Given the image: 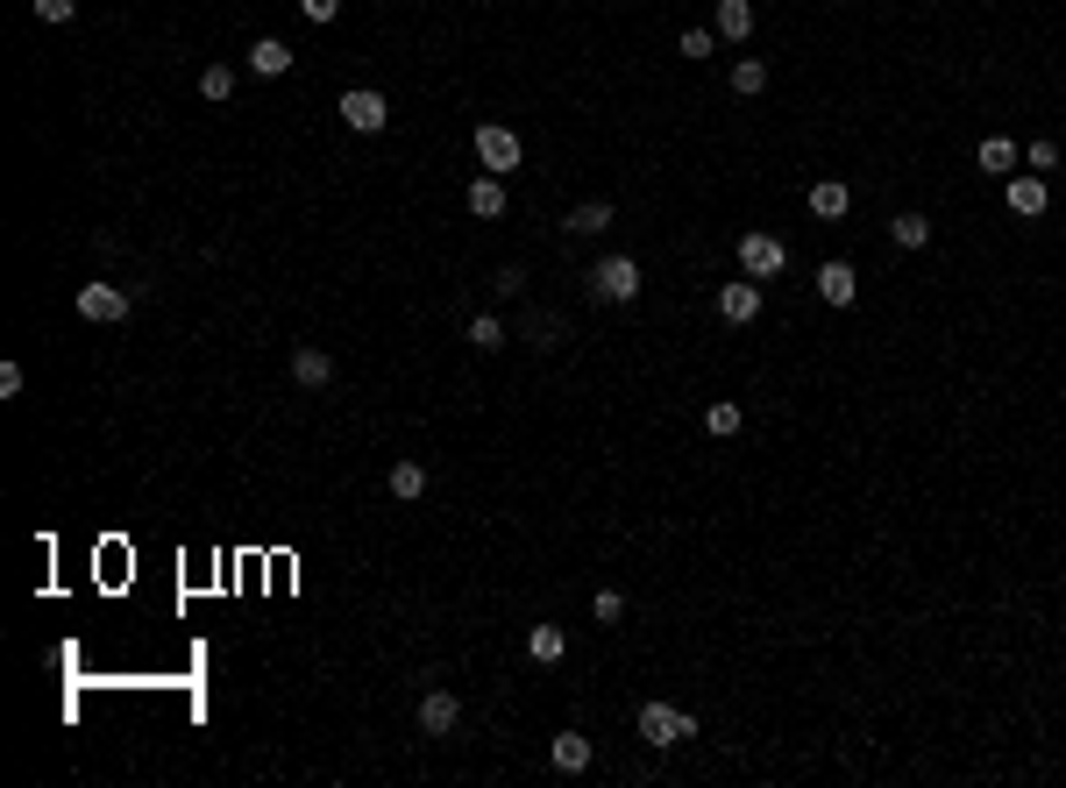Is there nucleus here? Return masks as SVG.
Listing matches in <instances>:
<instances>
[{"mask_svg":"<svg viewBox=\"0 0 1066 788\" xmlns=\"http://www.w3.org/2000/svg\"><path fill=\"white\" fill-rule=\"evenodd\" d=\"M640 739H648V746H689V739H697V718H689V710H675V703H640Z\"/></svg>","mask_w":1066,"mask_h":788,"instance_id":"1","label":"nucleus"},{"mask_svg":"<svg viewBox=\"0 0 1066 788\" xmlns=\"http://www.w3.org/2000/svg\"><path fill=\"white\" fill-rule=\"evenodd\" d=\"M740 270L754 284H768V278H783V270H789V249L768 235V227H747V235H740Z\"/></svg>","mask_w":1066,"mask_h":788,"instance_id":"2","label":"nucleus"},{"mask_svg":"<svg viewBox=\"0 0 1066 788\" xmlns=\"http://www.w3.org/2000/svg\"><path fill=\"white\" fill-rule=\"evenodd\" d=\"M591 292H597V299H611V306L640 299V263H633V256H605V263L591 270Z\"/></svg>","mask_w":1066,"mask_h":788,"instance_id":"3","label":"nucleus"},{"mask_svg":"<svg viewBox=\"0 0 1066 788\" xmlns=\"http://www.w3.org/2000/svg\"><path fill=\"white\" fill-rule=\"evenodd\" d=\"M476 157H484V171H491V178H505V171H519V157H527V149H519V135H513V128L484 121V128H476Z\"/></svg>","mask_w":1066,"mask_h":788,"instance_id":"4","label":"nucleus"},{"mask_svg":"<svg viewBox=\"0 0 1066 788\" xmlns=\"http://www.w3.org/2000/svg\"><path fill=\"white\" fill-rule=\"evenodd\" d=\"M718 320H726V327H754V320H761V284H754V278L718 284Z\"/></svg>","mask_w":1066,"mask_h":788,"instance_id":"5","label":"nucleus"},{"mask_svg":"<svg viewBox=\"0 0 1066 788\" xmlns=\"http://www.w3.org/2000/svg\"><path fill=\"white\" fill-rule=\"evenodd\" d=\"M341 121H349L356 135H378L384 121H392V108H384V93H370V86H356V93H341Z\"/></svg>","mask_w":1066,"mask_h":788,"instance_id":"6","label":"nucleus"},{"mask_svg":"<svg viewBox=\"0 0 1066 788\" xmlns=\"http://www.w3.org/2000/svg\"><path fill=\"white\" fill-rule=\"evenodd\" d=\"M79 320H128L122 284H79Z\"/></svg>","mask_w":1066,"mask_h":788,"instance_id":"7","label":"nucleus"},{"mask_svg":"<svg viewBox=\"0 0 1066 788\" xmlns=\"http://www.w3.org/2000/svg\"><path fill=\"white\" fill-rule=\"evenodd\" d=\"M456 724H462V703L448 689H427V696H419V732H427V739H448Z\"/></svg>","mask_w":1066,"mask_h":788,"instance_id":"8","label":"nucleus"},{"mask_svg":"<svg viewBox=\"0 0 1066 788\" xmlns=\"http://www.w3.org/2000/svg\"><path fill=\"white\" fill-rule=\"evenodd\" d=\"M711 29H718V43H747L754 36V0H718Z\"/></svg>","mask_w":1066,"mask_h":788,"instance_id":"9","label":"nucleus"},{"mask_svg":"<svg viewBox=\"0 0 1066 788\" xmlns=\"http://www.w3.org/2000/svg\"><path fill=\"white\" fill-rule=\"evenodd\" d=\"M810 214H818V221H846L853 214L846 178H818V185H810Z\"/></svg>","mask_w":1066,"mask_h":788,"instance_id":"10","label":"nucleus"},{"mask_svg":"<svg viewBox=\"0 0 1066 788\" xmlns=\"http://www.w3.org/2000/svg\"><path fill=\"white\" fill-rule=\"evenodd\" d=\"M853 292H861L853 263H818V299L824 306H853Z\"/></svg>","mask_w":1066,"mask_h":788,"instance_id":"11","label":"nucleus"},{"mask_svg":"<svg viewBox=\"0 0 1066 788\" xmlns=\"http://www.w3.org/2000/svg\"><path fill=\"white\" fill-rule=\"evenodd\" d=\"M249 71H257V79H284V71H292V50H284L278 36H257L249 43Z\"/></svg>","mask_w":1066,"mask_h":788,"instance_id":"12","label":"nucleus"},{"mask_svg":"<svg viewBox=\"0 0 1066 788\" xmlns=\"http://www.w3.org/2000/svg\"><path fill=\"white\" fill-rule=\"evenodd\" d=\"M1010 214H1024V221L1045 214V178H1039V171H1017V178H1010Z\"/></svg>","mask_w":1066,"mask_h":788,"instance_id":"13","label":"nucleus"},{"mask_svg":"<svg viewBox=\"0 0 1066 788\" xmlns=\"http://www.w3.org/2000/svg\"><path fill=\"white\" fill-rule=\"evenodd\" d=\"M292 376H299L306 391L335 384V356H327V348H299V356H292Z\"/></svg>","mask_w":1066,"mask_h":788,"instance_id":"14","label":"nucleus"},{"mask_svg":"<svg viewBox=\"0 0 1066 788\" xmlns=\"http://www.w3.org/2000/svg\"><path fill=\"white\" fill-rule=\"evenodd\" d=\"M562 654H569V632H562V626H534V632H527V661H540V668H554Z\"/></svg>","mask_w":1066,"mask_h":788,"instance_id":"15","label":"nucleus"},{"mask_svg":"<svg viewBox=\"0 0 1066 788\" xmlns=\"http://www.w3.org/2000/svg\"><path fill=\"white\" fill-rule=\"evenodd\" d=\"M591 767V739L583 732H554V775H583Z\"/></svg>","mask_w":1066,"mask_h":788,"instance_id":"16","label":"nucleus"},{"mask_svg":"<svg viewBox=\"0 0 1066 788\" xmlns=\"http://www.w3.org/2000/svg\"><path fill=\"white\" fill-rule=\"evenodd\" d=\"M1017 164H1024V149H1017L1010 135H988V143H981V171H996V178H1017Z\"/></svg>","mask_w":1066,"mask_h":788,"instance_id":"17","label":"nucleus"},{"mask_svg":"<svg viewBox=\"0 0 1066 788\" xmlns=\"http://www.w3.org/2000/svg\"><path fill=\"white\" fill-rule=\"evenodd\" d=\"M470 214L476 221H498L505 214V178H476V185H470Z\"/></svg>","mask_w":1066,"mask_h":788,"instance_id":"18","label":"nucleus"},{"mask_svg":"<svg viewBox=\"0 0 1066 788\" xmlns=\"http://www.w3.org/2000/svg\"><path fill=\"white\" fill-rule=\"evenodd\" d=\"M384 483H392V497H405V505H413V497L427 491V469H419L413 454H405V462H392V476H384Z\"/></svg>","mask_w":1066,"mask_h":788,"instance_id":"19","label":"nucleus"},{"mask_svg":"<svg viewBox=\"0 0 1066 788\" xmlns=\"http://www.w3.org/2000/svg\"><path fill=\"white\" fill-rule=\"evenodd\" d=\"M605 227H611V200H583L569 214V235H605Z\"/></svg>","mask_w":1066,"mask_h":788,"instance_id":"20","label":"nucleus"},{"mask_svg":"<svg viewBox=\"0 0 1066 788\" xmlns=\"http://www.w3.org/2000/svg\"><path fill=\"white\" fill-rule=\"evenodd\" d=\"M704 427H711L718 441H732V434L747 427V413H740V405H732V398H718V405H704Z\"/></svg>","mask_w":1066,"mask_h":788,"instance_id":"21","label":"nucleus"},{"mask_svg":"<svg viewBox=\"0 0 1066 788\" xmlns=\"http://www.w3.org/2000/svg\"><path fill=\"white\" fill-rule=\"evenodd\" d=\"M889 235H896V249H924V241H932V221H924V214H896Z\"/></svg>","mask_w":1066,"mask_h":788,"instance_id":"22","label":"nucleus"},{"mask_svg":"<svg viewBox=\"0 0 1066 788\" xmlns=\"http://www.w3.org/2000/svg\"><path fill=\"white\" fill-rule=\"evenodd\" d=\"M761 86H768V65H761V57H740V65H732V93H740V100H754Z\"/></svg>","mask_w":1066,"mask_h":788,"instance_id":"23","label":"nucleus"},{"mask_svg":"<svg viewBox=\"0 0 1066 788\" xmlns=\"http://www.w3.org/2000/svg\"><path fill=\"white\" fill-rule=\"evenodd\" d=\"M228 93H235V71H228V65H206V71H200V100H214V108H221Z\"/></svg>","mask_w":1066,"mask_h":788,"instance_id":"24","label":"nucleus"},{"mask_svg":"<svg viewBox=\"0 0 1066 788\" xmlns=\"http://www.w3.org/2000/svg\"><path fill=\"white\" fill-rule=\"evenodd\" d=\"M591 611H597V626H619V618H626V597H619V589H597Z\"/></svg>","mask_w":1066,"mask_h":788,"instance_id":"25","label":"nucleus"},{"mask_svg":"<svg viewBox=\"0 0 1066 788\" xmlns=\"http://www.w3.org/2000/svg\"><path fill=\"white\" fill-rule=\"evenodd\" d=\"M683 57H711L718 50V29H683V43H675Z\"/></svg>","mask_w":1066,"mask_h":788,"instance_id":"26","label":"nucleus"},{"mask_svg":"<svg viewBox=\"0 0 1066 788\" xmlns=\"http://www.w3.org/2000/svg\"><path fill=\"white\" fill-rule=\"evenodd\" d=\"M470 341L476 348H505V327L491 320V313H476V320H470Z\"/></svg>","mask_w":1066,"mask_h":788,"instance_id":"27","label":"nucleus"},{"mask_svg":"<svg viewBox=\"0 0 1066 788\" xmlns=\"http://www.w3.org/2000/svg\"><path fill=\"white\" fill-rule=\"evenodd\" d=\"M29 8H36V22H71L79 0H29Z\"/></svg>","mask_w":1066,"mask_h":788,"instance_id":"28","label":"nucleus"},{"mask_svg":"<svg viewBox=\"0 0 1066 788\" xmlns=\"http://www.w3.org/2000/svg\"><path fill=\"white\" fill-rule=\"evenodd\" d=\"M1024 164H1031V171L1045 178V171H1053V164H1059V143H1031V149H1024Z\"/></svg>","mask_w":1066,"mask_h":788,"instance_id":"29","label":"nucleus"},{"mask_svg":"<svg viewBox=\"0 0 1066 788\" xmlns=\"http://www.w3.org/2000/svg\"><path fill=\"white\" fill-rule=\"evenodd\" d=\"M299 14H306V22H335L341 0H299Z\"/></svg>","mask_w":1066,"mask_h":788,"instance_id":"30","label":"nucleus"}]
</instances>
